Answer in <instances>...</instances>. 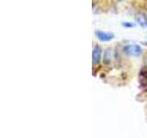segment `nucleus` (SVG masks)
Instances as JSON below:
<instances>
[{"label":"nucleus","mask_w":147,"mask_h":138,"mask_svg":"<svg viewBox=\"0 0 147 138\" xmlns=\"http://www.w3.org/2000/svg\"><path fill=\"white\" fill-rule=\"evenodd\" d=\"M110 58H111V50L107 49L105 52V54H104V61L106 63H108L110 61Z\"/></svg>","instance_id":"39448f33"},{"label":"nucleus","mask_w":147,"mask_h":138,"mask_svg":"<svg viewBox=\"0 0 147 138\" xmlns=\"http://www.w3.org/2000/svg\"><path fill=\"white\" fill-rule=\"evenodd\" d=\"M101 54H102V51H101L99 46H94L93 52H92V62H93V64H98L100 62Z\"/></svg>","instance_id":"7ed1b4c3"},{"label":"nucleus","mask_w":147,"mask_h":138,"mask_svg":"<svg viewBox=\"0 0 147 138\" xmlns=\"http://www.w3.org/2000/svg\"><path fill=\"white\" fill-rule=\"evenodd\" d=\"M119 1H123V0H119Z\"/></svg>","instance_id":"0eeeda50"},{"label":"nucleus","mask_w":147,"mask_h":138,"mask_svg":"<svg viewBox=\"0 0 147 138\" xmlns=\"http://www.w3.org/2000/svg\"><path fill=\"white\" fill-rule=\"evenodd\" d=\"M95 34L99 41H109L110 40H112L114 38V34L111 32H106L102 30H96L95 32Z\"/></svg>","instance_id":"f03ea898"},{"label":"nucleus","mask_w":147,"mask_h":138,"mask_svg":"<svg viewBox=\"0 0 147 138\" xmlns=\"http://www.w3.org/2000/svg\"><path fill=\"white\" fill-rule=\"evenodd\" d=\"M122 26L125 28H132V27H134V24H133L132 22H123Z\"/></svg>","instance_id":"423d86ee"},{"label":"nucleus","mask_w":147,"mask_h":138,"mask_svg":"<svg viewBox=\"0 0 147 138\" xmlns=\"http://www.w3.org/2000/svg\"><path fill=\"white\" fill-rule=\"evenodd\" d=\"M124 52L129 55H132V56H138L142 53V48L140 45L138 44H129L124 47Z\"/></svg>","instance_id":"f257e3e1"},{"label":"nucleus","mask_w":147,"mask_h":138,"mask_svg":"<svg viewBox=\"0 0 147 138\" xmlns=\"http://www.w3.org/2000/svg\"><path fill=\"white\" fill-rule=\"evenodd\" d=\"M135 20L142 28H146L147 27V18L144 14L142 13H138L135 16Z\"/></svg>","instance_id":"20e7f679"}]
</instances>
